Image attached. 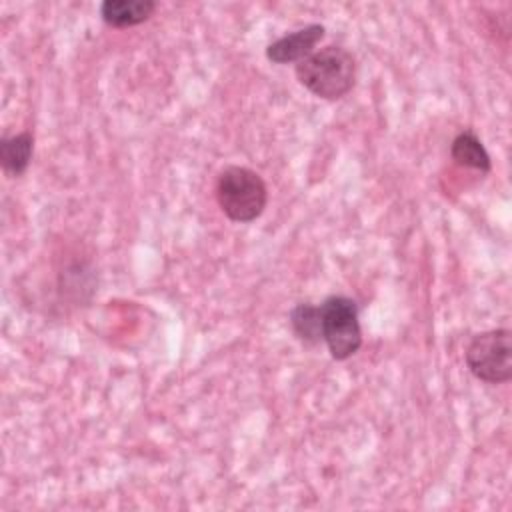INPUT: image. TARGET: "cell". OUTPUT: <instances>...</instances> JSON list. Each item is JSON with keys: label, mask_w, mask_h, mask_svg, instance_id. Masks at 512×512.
Here are the masks:
<instances>
[{"label": "cell", "mask_w": 512, "mask_h": 512, "mask_svg": "<svg viewBox=\"0 0 512 512\" xmlns=\"http://www.w3.org/2000/svg\"><path fill=\"white\" fill-rule=\"evenodd\" d=\"M298 82L322 100L344 98L356 82V60L342 46H326L296 62Z\"/></svg>", "instance_id": "cell-1"}, {"label": "cell", "mask_w": 512, "mask_h": 512, "mask_svg": "<svg viewBox=\"0 0 512 512\" xmlns=\"http://www.w3.org/2000/svg\"><path fill=\"white\" fill-rule=\"evenodd\" d=\"M216 200L232 222L256 220L268 204L262 176L246 166H226L216 180Z\"/></svg>", "instance_id": "cell-2"}, {"label": "cell", "mask_w": 512, "mask_h": 512, "mask_svg": "<svg viewBox=\"0 0 512 512\" xmlns=\"http://www.w3.org/2000/svg\"><path fill=\"white\" fill-rule=\"evenodd\" d=\"M464 358L478 380L488 384L508 382L512 378V332L496 328L472 336Z\"/></svg>", "instance_id": "cell-3"}, {"label": "cell", "mask_w": 512, "mask_h": 512, "mask_svg": "<svg viewBox=\"0 0 512 512\" xmlns=\"http://www.w3.org/2000/svg\"><path fill=\"white\" fill-rule=\"evenodd\" d=\"M322 340L334 360L354 356L362 346L358 306L348 296H330L320 306Z\"/></svg>", "instance_id": "cell-4"}, {"label": "cell", "mask_w": 512, "mask_h": 512, "mask_svg": "<svg viewBox=\"0 0 512 512\" xmlns=\"http://www.w3.org/2000/svg\"><path fill=\"white\" fill-rule=\"evenodd\" d=\"M324 38L322 24H308L292 34H286L266 48V58L274 64L300 62L314 52V46Z\"/></svg>", "instance_id": "cell-5"}, {"label": "cell", "mask_w": 512, "mask_h": 512, "mask_svg": "<svg viewBox=\"0 0 512 512\" xmlns=\"http://www.w3.org/2000/svg\"><path fill=\"white\" fill-rule=\"evenodd\" d=\"M154 10L152 0H106L100 4V18L112 28H130L146 22Z\"/></svg>", "instance_id": "cell-6"}, {"label": "cell", "mask_w": 512, "mask_h": 512, "mask_svg": "<svg viewBox=\"0 0 512 512\" xmlns=\"http://www.w3.org/2000/svg\"><path fill=\"white\" fill-rule=\"evenodd\" d=\"M34 150L32 132H18L0 140V164L8 176H20L26 172Z\"/></svg>", "instance_id": "cell-7"}, {"label": "cell", "mask_w": 512, "mask_h": 512, "mask_svg": "<svg viewBox=\"0 0 512 512\" xmlns=\"http://www.w3.org/2000/svg\"><path fill=\"white\" fill-rule=\"evenodd\" d=\"M450 156L456 164H460L464 168H474V170H480V172H490V168H492L490 154L486 152L480 138L470 130L460 132L452 140Z\"/></svg>", "instance_id": "cell-8"}, {"label": "cell", "mask_w": 512, "mask_h": 512, "mask_svg": "<svg viewBox=\"0 0 512 512\" xmlns=\"http://www.w3.org/2000/svg\"><path fill=\"white\" fill-rule=\"evenodd\" d=\"M290 324L296 336L302 342L316 344L322 340V326H320V308L314 304H298L290 312Z\"/></svg>", "instance_id": "cell-9"}]
</instances>
